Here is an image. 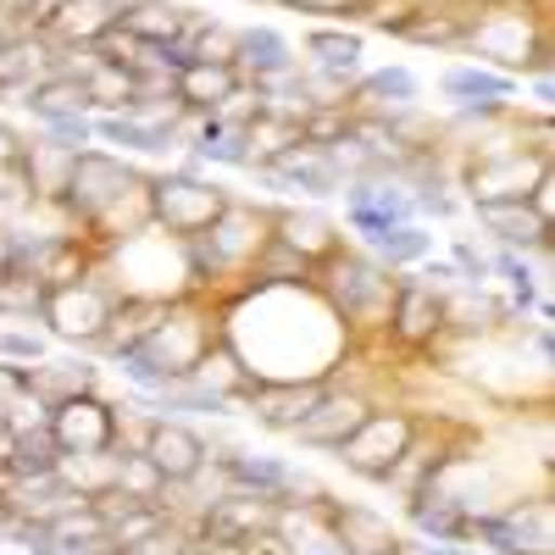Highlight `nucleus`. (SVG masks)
Here are the masks:
<instances>
[{
    "label": "nucleus",
    "instance_id": "obj_1",
    "mask_svg": "<svg viewBox=\"0 0 555 555\" xmlns=\"http://www.w3.org/2000/svg\"><path fill=\"white\" fill-rule=\"evenodd\" d=\"M217 339L256 384H328L356 339L334 306L306 284H234L217 295Z\"/></svg>",
    "mask_w": 555,
    "mask_h": 555
},
{
    "label": "nucleus",
    "instance_id": "obj_2",
    "mask_svg": "<svg viewBox=\"0 0 555 555\" xmlns=\"http://www.w3.org/2000/svg\"><path fill=\"white\" fill-rule=\"evenodd\" d=\"M56 206L73 217L78 240L89 250H106V245L139 234V228L151 222V172H139L128 156H112L101 145L78 151L73 178H67Z\"/></svg>",
    "mask_w": 555,
    "mask_h": 555
},
{
    "label": "nucleus",
    "instance_id": "obj_3",
    "mask_svg": "<svg viewBox=\"0 0 555 555\" xmlns=\"http://www.w3.org/2000/svg\"><path fill=\"white\" fill-rule=\"evenodd\" d=\"M272 240V206L267 201H245L228 195V206L201 228V234L183 240V261H190V289L217 300L234 284H245V272L256 267V256Z\"/></svg>",
    "mask_w": 555,
    "mask_h": 555
},
{
    "label": "nucleus",
    "instance_id": "obj_4",
    "mask_svg": "<svg viewBox=\"0 0 555 555\" xmlns=\"http://www.w3.org/2000/svg\"><path fill=\"white\" fill-rule=\"evenodd\" d=\"M461 51L517 83L528 73H555V39L539 0H478L467 34H461Z\"/></svg>",
    "mask_w": 555,
    "mask_h": 555
},
{
    "label": "nucleus",
    "instance_id": "obj_5",
    "mask_svg": "<svg viewBox=\"0 0 555 555\" xmlns=\"http://www.w3.org/2000/svg\"><path fill=\"white\" fill-rule=\"evenodd\" d=\"M395 284H400V272H389L384 261H373L361 245H334L328 256L311 267V289L334 306V317L350 328V339L389 328Z\"/></svg>",
    "mask_w": 555,
    "mask_h": 555
},
{
    "label": "nucleus",
    "instance_id": "obj_6",
    "mask_svg": "<svg viewBox=\"0 0 555 555\" xmlns=\"http://www.w3.org/2000/svg\"><path fill=\"white\" fill-rule=\"evenodd\" d=\"M112 284L128 300H178V295H195L190 289V261H183V240L162 234L156 222H145L139 234L117 240L101 250Z\"/></svg>",
    "mask_w": 555,
    "mask_h": 555
},
{
    "label": "nucleus",
    "instance_id": "obj_7",
    "mask_svg": "<svg viewBox=\"0 0 555 555\" xmlns=\"http://www.w3.org/2000/svg\"><path fill=\"white\" fill-rule=\"evenodd\" d=\"M117 300H122V289L112 284L106 261L95 256V261H89V272L78 278V284L51 289V300H44V317H39V328L51 334V345H67V350H83V356H101V339H106V322H112Z\"/></svg>",
    "mask_w": 555,
    "mask_h": 555
},
{
    "label": "nucleus",
    "instance_id": "obj_8",
    "mask_svg": "<svg viewBox=\"0 0 555 555\" xmlns=\"http://www.w3.org/2000/svg\"><path fill=\"white\" fill-rule=\"evenodd\" d=\"M228 195H234V190L217 183L201 156L183 151L172 167L151 172V222L162 228V234H172V240H190L228 206Z\"/></svg>",
    "mask_w": 555,
    "mask_h": 555
},
{
    "label": "nucleus",
    "instance_id": "obj_9",
    "mask_svg": "<svg viewBox=\"0 0 555 555\" xmlns=\"http://www.w3.org/2000/svg\"><path fill=\"white\" fill-rule=\"evenodd\" d=\"M211 345H217V300L178 295V300H162L151 334L139 339L133 350H145L167 378H190Z\"/></svg>",
    "mask_w": 555,
    "mask_h": 555
},
{
    "label": "nucleus",
    "instance_id": "obj_10",
    "mask_svg": "<svg viewBox=\"0 0 555 555\" xmlns=\"http://www.w3.org/2000/svg\"><path fill=\"white\" fill-rule=\"evenodd\" d=\"M411 428H416V411H405V405H373V411L361 416V428L334 450V461H339L350 478L384 489V478H389V467L400 461Z\"/></svg>",
    "mask_w": 555,
    "mask_h": 555
},
{
    "label": "nucleus",
    "instance_id": "obj_11",
    "mask_svg": "<svg viewBox=\"0 0 555 555\" xmlns=\"http://www.w3.org/2000/svg\"><path fill=\"white\" fill-rule=\"evenodd\" d=\"M444 334H450V295L423 284L416 272H400L384 339H395L400 350H434Z\"/></svg>",
    "mask_w": 555,
    "mask_h": 555
},
{
    "label": "nucleus",
    "instance_id": "obj_12",
    "mask_svg": "<svg viewBox=\"0 0 555 555\" xmlns=\"http://www.w3.org/2000/svg\"><path fill=\"white\" fill-rule=\"evenodd\" d=\"M256 172V183L267 195H278V201H306V206H322V201H334L339 190H345V178H339V167L322 156L317 145H300L295 151H284L278 162H267V167H250Z\"/></svg>",
    "mask_w": 555,
    "mask_h": 555
},
{
    "label": "nucleus",
    "instance_id": "obj_13",
    "mask_svg": "<svg viewBox=\"0 0 555 555\" xmlns=\"http://www.w3.org/2000/svg\"><path fill=\"white\" fill-rule=\"evenodd\" d=\"M373 411V395H361V389H350V384H339V378H328V389L317 395V405L300 416V428L289 434L300 450H322V455H334L356 428H361V416Z\"/></svg>",
    "mask_w": 555,
    "mask_h": 555
},
{
    "label": "nucleus",
    "instance_id": "obj_14",
    "mask_svg": "<svg viewBox=\"0 0 555 555\" xmlns=\"http://www.w3.org/2000/svg\"><path fill=\"white\" fill-rule=\"evenodd\" d=\"M51 439L62 450H112L117 444V405L101 389L56 400L51 405Z\"/></svg>",
    "mask_w": 555,
    "mask_h": 555
},
{
    "label": "nucleus",
    "instance_id": "obj_15",
    "mask_svg": "<svg viewBox=\"0 0 555 555\" xmlns=\"http://www.w3.org/2000/svg\"><path fill=\"white\" fill-rule=\"evenodd\" d=\"M322 512H328V528H334V539L345 544V555H400L405 550V533L384 517V512H373V505H356V500H322Z\"/></svg>",
    "mask_w": 555,
    "mask_h": 555
},
{
    "label": "nucleus",
    "instance_id": "obj_16",
    "mask_svg": "<svg viewBox=\"0 0 555 555\" xmlns=\"http://www.w3.org/2000/svg\"><path fill=\"white\" fill-rule=\"evenodd\" d=\"M272 240L289 245L295 256H306L311 267L328 256L334 245H345V228L322 211V206H306V201H278L272 206Z\"/></svg>",
    "mask_w": 555,
    "mask_h": 555
},
{
    "label": "nucleus",
    "instance_id": "obj_17",
    "mask_svg": "<svg viewBox=\"0 0 555 555\" xmlns=\"http://www.w3.org/2000/svg\"><path fill=\"white\" fill-rule=\"evenodd\" d=\"M95 145H106L112 156H128V162H178V139L172 128H151V122H139L133 112H106L95 117Z\"/></svg>",
    "mask_w": 555,
    "mask_h": 555
},
{
    "label": "nucleus",
    "instance_id": "obj_18",
    "mask_svg": "<svg viewBox=\"0 0 555 555\" xmlns=\"http://www.w3.org/2000/svg\"><path fill=\"white\" fill-rule=\"evenodd\" d=\"M473 12L478 0H416L395 39L423 44V51H461V34H467Z\"/></svg>",
    "mask_w": 555,
    "mask_h": 555
},
{
    "label": "nucleus",
    "instance_id": "obj_19",
    "mask_svg": "<svg viewBox=\"0 0 555 555\" xmlns=\"http://www.w3.org/2000/svg\"><path fill=\"white\" fill-rule=\"evenodd\" d=\"M467 211H473V222L483 228L494 245L517 250V256H533L539 245L555 240V228H544V222L528 211V201H467Z\"/></svg>",
    "mask_w": 555,
    "mask_h": 555
},
{
    "label": "nucleus",
    "instance_id": "obj_20",
    "mask_svg": "<svg viewBox=\"0 0 555 555\" xmlns=\"http://www.w3.org/2000/svg\"><path fill=\"white\" fill-rule=\"evenodd\" d=\"M423 101V78H416L405 62L389 67H361V78L350 83V112L356 117H384V112H405Z\"/></svg>",
    "mask_w": 555,
    "mask_h": 555
},
{
    "label": "nucleus",
    "instance_id": "obj_21",
    "mask_svg": "<svg viewBox=\"0 0 555 555\" xmlns=\"http://www.w3.org/2000/svg\"><path fill=\"white\" fill-rule=\"evenodd\" d=\"M139 455H145L167 483H183L211 450H206V434H201V428L178 423V416H156V423H151V439H145V450H139Z\"/></svg>",
    "mask_w": 555,
    "mask_h": 555
},
{
    "label": "nucleus",
    "instance_id": "obj_22",
    "mask_svg": "<svg viewBox=\"0 0 555 555\" xmlns=\"http://www.w3.org/2000/svg\"><path fill=\"white\" fill-rule=\"evenodd\" d=\"M128 0H56L51 12H44L39 34L51 44H95L106 28H117Z\"/></svg>",
    "mask_w": 555,
    "mask_h": 555
},
{
    "label": "nucleus",
    "instance_id": "obj_23",
    "mask_svg": "<svg viewBox=\"0 0 555 555\" xmlns=\"http://www.w3.org/2000/svg\"><path fill=\"white\" fill-rule=\"evenodd\" d=\"M101 356H83V350H73V356H44V361H34L28 366V389L44 400V405H56V400H73V395H89V389H101Z\"/></svg>",
    "mask_w": 555,
    "mask_h": 555
},
{
    "label": "nucleus",
    "instance_id": "obj_24",
    "mask_svg": "<svg viewBox=\"0 0 555 555\" xmlns=\"http://www.w3.org/2000/svg\"><path fill=\"white\" fill-rule=\"evenodd\" d=\"M300 56H295V44L284 28H272V23H250L240 28V51H234V73L245 83H261V78H284L295 73Z\"/></svg>",
    "mask_w": 555,
    "mask_h": 555
},
{
    "label": "nucleus",
    "instance_id": "obj_25",
    "mask_svg": "<svg viewBox=\"0 0 555 555\" xmlns=\"http://www.w3.org/2000/svg\"><path fill=\"white\" fill-rule=\"evenodd\" d=\"M328 384H256V395L245 400V416L261 428V434H295L300 416L317 405V395Z\"/></svg>",
    "mask_w": 555,
    "mask_h": 555
},
{
    "label": "nucleus",
    "instance_id": "obj_26",
    "mask_svg": "<svg viewBox=\"0 0 555 555\" xmlns=\"http://www.w3.org/2000/svg\"><path fill=\"white\" fill-rule=\"evenodd\" d=\"M439 95L450 106H517L522 83L494 73V67H478V62H455L439 73Z\"/></svg>",
    "mask_w": 555,
    "mask_h": 555
},
{
    "label": "nucleus",
    "instance_id": "obj_27",
    "mask_svg": "<svg viewBox=\"0 0 555 555\" xmlns=\"http://www.w3.org/2000/svg\"><path fill=\"white\" fill-rule=\"evenodd\" d=\"M272 533L284 539L289 555H345V544H339L334 528H328L322 500H284V505H278Z\"/></svg>",
    "mask_w": 555,
    "mask_h": 555
},
{
    "label": "nucleus",
    "instance_id": "obj_28",
    "mask_svg": "<svg viewBox=\"0 0 555 555\" xmlns=\"http://www.w3.org/2000/svg\"><path fill=\"white\" fill-rule=\"evenodd\" d=\"M300 51H306V67L311 73H328V78H339V83H356L361 78V56H366V34H356V28H306V39H300Z\"/></svg>",
    "mask_w": 555,
    "mask_h": 555
},
{
    "label": "nucleus",
    "instance_id": "obj_29",
    "mask_svg": "<svg viewBox=\"0 0 555 555\" xmlns=\"http://www.w3.org/2000/svg\"><path fill=\"white\" fill-rule=\"evenodd\" d=\"M117 28L133 34L139 44H167V39H183V28H190V7H178V0H128Z\"/></svg>",
    "mask_w": 555,
    "mask_h": 555
},
{
    "label": "nucleus",
    "instance_id": "obj_30",
    "mask_svg": "<svg viewBox=\"0 0 555 555\" xmlns=\"http://www.w3.org/2000/svg\"><path fill=\"white\" fill-rule=\"evenodd\" d=\"M73 162H78V151L56 145V139H44V133L23 145V172H28V183H34L39 201H62L67 178H73Z\"/></svg>",
    "mask_w": 555,
    "mask_h": 555
},
{
    "label": "nucleus",
    "instance_id": "obj_31",
    "mask_svg": "<svg viewBox=\"0 0 555 555\" xmlns=\"http://www.w3.org/2000/svg\"><path fill=\"white\" fill-rule=\"evenodd\" d=\"M373 261H384L389 272H411L423 256H434V228L428 222H395V228H384V234H373L361 245Z\"/></svg>",
    "mask_w": 555,
    "mask_h": 555
},
{
    "label": "nucleus",
    "instance_id": "obj_32",
    "mask_svg": "<svg viewBox=\"0 0 555 555\" xmlns=\"http://www.w3.org/2000/svg\"><path fill=\"white\" fill-rule=\"evenodd\" d=\"M234 89H240V73L228 67V62H190V67L178 73V101L190 106V112H206V117L228 95H234Z\"/></svg>",
    "mask_w": 555,
    "mask_h": 555
},
{
    "label": "nucleus",
    "instance_id": "obj_33",
    "mask_svg": "<svg viewBox=\"0 0 555 555\" xmlns=\"http://www.w3.org/2000/svg\"><path fill=\"white\" fill-rule=\"evenodd\" d=\"M117 450H62V461H56V478L73 489V494H83V500H95V494H106V489H117Z\"/></svg>",
    "mask_w": 555,
    "mask_h": 555
},
{
    "label": "nucleus",
    "instance_id": "obj_34",
    "mask_svg": "<svg viewBox=\"0 0 555 555\" xmlns=\"http://www.w3.org/2000/svg\"><path fill=\"white\" fill-rule=\"evenodd\" d=\"M44 300H51V289H44L28 267H7V272H0V317H7V322H28V328H39Z\"/></svg>",
    "mask_w": 555,
    "mask_h": 555
},
{
    "label": "nucleus",
    "instance_id": "obj_35",
    "mask_svg": "<svg viewBox=\"0 0 555 555\" xmlns=\"http://www.w3.org/2000/svg\"><path fill=\"white\" fill-rule=\"evenodd\" d=\"M83 95H89V112H95V117L128 112V106H133V67L101 62V56H95V67L83 73Z\"/></svg>",
    "mask_w": 555,
    "mask_h": 555
},
{
    "label": "nucleus",
    "instance_id": "obj_36",
    "mask_svg": "<svg viewBox=\"0 0 555 555\" xmlns=\"http://www.w3.org/2000/svg\"><path fill=\"white\" fill-rule=\"evenodd\" d=\"M56 461H62V444L51 439V428H34V434H17V439H12L7 473H12V478H51Z\"/></svg>",
    "mask_w": 555,
    "mask_h": 555
},
{
    "label": "nucleus",
    "instance_id": "obj_37",
    "mask_svg": "<svg viewBox=\"0 0 555 555\" xmlns=\"http://www.w3.org/2000/svg\"><path fill=\"white\" fill-rule=\"evenodd\" d=\"M34 206H39V195H34L23 162L0 167V234H17V228L34 217Z\"/></svg>",
    "mask_w": 555,
    "mask_h": 555
},
{
    "label": "nucleus",
    "instance_id": "obj_38",
    "mask_svg": "<svg viewBox=\"0 0 555 555\" xmlns=\"http://www.w3.org/2000/svg\"><path fill=\"white\" fill-rule=\"evenodd\" d=\"M411 7H416V0H350L339 23H350L356 34L373 28V34H389V39H395V34H400V23L411 17Z\"/></svg>",
    "mask_w": 555,
    "mask_h": 555
},
{
    "label": "nucleus",
    "instance_id": "obj_39",
    "mask_svg": "<svg viewBox=\"0 0 555 555\" xmlns=\"http://www.w3.org/2000/svg\"><path fill=\"white\" fill-rule=\"evenodd\" d=\"M34 122L44 139H56L67 151H95V117L89 112H34Z\"/></svg>",
    "mask_w": 555,
    "mask_h": 555
},
{
    "label": "nucleus",
    "instance_id": "obj_40",
    "mask_svg": "<svg viewBox=\"0 0 555 555\" xmlns=\"http://www.w3.org/2000/svg\"><path fill=\"white\" fill-rule=\"evenodd\" d=\"M356 128V112H350V101L345 106H311L306 117H300V139L306 145H317V151H328V145H339V139Z\"/></svg>",
    "mask_w": 555,
    "mask_h": 555
},
{
    "label": "nucleus",
    "instance_id": "obj_41",
    "mask_svg": "<svg viewBox=\"0 0 555 555\" xmlns=\"http://www.w3.org/2000/svg\"><path fill=\"white\" fill-rule=\"evenodd\" d=\"M117 455H122V450H117ZM117 489L133 494V500H145V505H156L162 489H167V478L151 467L145 455H122V461H117Z\"/></svg>",
    "mask_w": 555,
    "mask_h": 555
},
{
    "label": "nucleus",
    "instance_id": "obj_42",
    "mask_svg": "<svg viewBox=\"0 0 555 555\" xmlns=\"http://www.w3.org/2000/svg\"><path fill=\"white\" fill-rule=\"evenodd\" d=\"M44 356H51V334H44V328H0V361L34 366Z\"/></svg>",
    "mask_w": 555,
    "mask_h": 555
},
{
    "label": "nucleus",
    "instance_id": "obj_43",
    "mask_svg": "<svg viewBox=\"0 0 555 555\" xmlns=\"http://www.w3.org/2000/svg\"><path fill=\"white\" fill-rule=\"evenodd\" d=\"M211 117H217L222 128H250V122L261 117V95H256V83H245V78H240V89H234V95H228Z\"/></svg>",
    "mask_w": 555,
    "mask_h": 555
},
{
    "label": "nucleus",
    "instance_id": "obj_44",
    "mask_svg": "<svg viewBox=\"0 0 555 555\" xmlns=\"http://www.w3.org/2000/svg\"><path fill=\"white\" fill-rule=\"evenodd\" d=\"M450 267H455V278H461V289H483V284H489V256H483L473 240H455V245H450Z\"/></svg>",
    "mask_w": 555,
    "mask_h": 555
},
{
    "label": "nucleus",
    "instance_id": "obj_45",
    "mask_svg": "<svg viewBox=\"0 0 555 555\" xmlns=\"http://www.w3.org/2000/svg\"><path fill=\"white\" fill-rule=\"evenodd\" d=\"M522 83H528V95H533V112L550 117L555 112V73H528Z\"/></svg>",
    "mask_w": 555,
    "mask_h": 555
},
{
    "label": "nucleus",
    "instance_id": "obj_46",
    "mask_svg": "<svg viewBox=\"0 0 555 555\" xmlns=\"http://www.w3.org/2000/svg\"><path fill=\"white\" fill-rule=\"evenodd\" d=\"M23 145H28V139L7 122V117H0V167H12V162H23Z\"/></svg>",
    "mask_w": 555,
    "mask_h": 555
},
{
    "label": "nucleus",
    "instance_id": "obj_47",
    "mask_svg": "<svg viewBox=\"0 0 555 555\" xmlns=\"http://www.w3.org/2000/svg\"><path fill=\"white\" fill-rule=\"evenodd\" d=\"M528 345H533V356H539V366H555V334L544 328V322H539V328L528 334Z\"/></svg>",
    "mask_w": 555,
    "mask_h": 555
},
{
    "label": "nucleus",
    "instance_id": "obj_48",
    "mask_svg": "<svg viewBox=\"0 0 555 555\" xmlns=\"http://www.w3.org/2000/svg\"><path fill=\"white\" fill-rule=\"evenodd\" d=\"M12 267V234H0V272Z\"/></svg>",
    "mask_w": 555,
    "mask_h": 555
},
{
    "label": "nucleus",
    "instance_id": "obj_49",
    "mask_svg": "<svg viewBox=\"0 0 555 555\" xmlns=\"http://www.w3.org/2000/svg\"><path fill=\"white\" fill-rule=\"evenodd\" d=\"M250 7H256V0H250Z\"/></svg>",
    "mask_w": 555,
    "mask_h": 555
}]
</instances>
